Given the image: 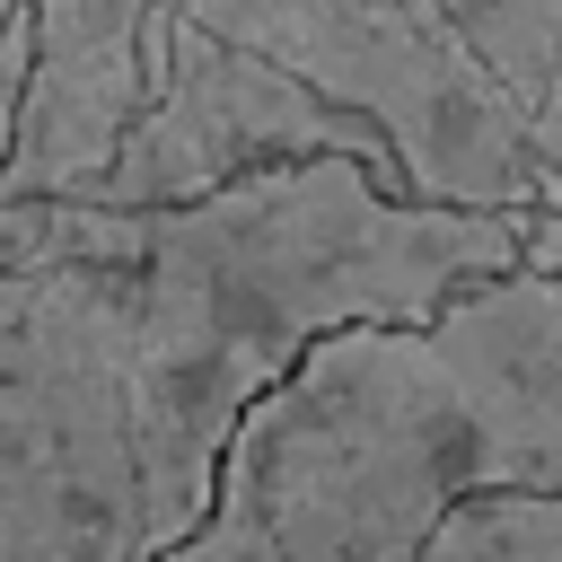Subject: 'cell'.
Segmentation results:
<instances>
[{
    "label": "cell",
    "instance_id": "cell-1",
    "mask_svg": "<svg viewBox=\"0 0 562 562\" xmlns=\"http://www.w3.org/2000/svg\"><path fill=\"white\" fill-rule=\"evenodd\" d=\"M527 220L404 202L351 158L176 211L0 202V562H158L237 422L351 325L518 272Z\"/></svg>",
    "mask_w": 562,
    "mask_h": 562
},
{
    "label": "cell",
    "instance_id": "cell-2",
    "mask_svg": "<svg viewBox=\"0 0 562 562\" xmlns=\"http://www.w3.org/2000/svg\"><path fill=\"white\" fill-rule=\"evenodd\" d=\"M562 492V290L501 272L413 325L325 334L228 439L158 562H422L465 501Z\"/></svg>",
    "mask_w": 562,
    "mask_h": 562
},
{
    "label": "cell",
    "instance_id": "cell-3",
    "mask_svg": "<svg viewBox=\"0 0 562 562\" xmlns=\"http://www.w3.org/2000/svg\"><path fill=\"white\" fill-rule=\"evenodd\" d=\"M184 9L211 35L307 79L325 105L360 114L395 149L413 202L501 220L544 211V176L509 97L430 0H184Z\"/></svg>",
    "mask_w": 562,
    "mask_h": 562
},
{
    "label": "cell",
    "instance_id": "cell-4",
    "mask_svg": "<svg viewBox=\"0 0 562 562\" xmlns=\"http://www.w3.org/2000/svg\"><path fill=\"white\" fill-rule=\"evenodd\" d=\"M140 79H149V105L123 140V158L79 193L97 211H176V202H202V193H228L246 176H281V167H325V158H351L360 176H378L386 193L413 202L395 149L325 105L307 79H290L281 61L211 35L184 0H158L149 9V35H140Z\"/></svg>",
    "mask_w": 562,
    "mask_h": 562
},
{
    "label": "cell",
    "instance_id": "cell-5",
    "mask_svg": "<svg viewBox=\"0 0 562 562\" xmlns=\"http://www.w3.org/2000/svg\"><path fill=\"white\" fill-rule=\"evenodd\" d=\"M158 0H26V88L0 202H79L132 140L149 79L140 35Z\"/></svg>",
    "mask_w": 562,
    "mask_h": 562
},
{
    "label": "cell",
    "instance_id": "cell-6",
    "mask_svg": "<svg viewBox=\"0 0 562 562\" xmlns=\"http://www.w3.org/2000/svg\"><path fill=\"white\" fill-rule=\"evenodd\" d=\"M430 9L465 35V53L509 97L544 176V211H562V0H430Z\"/></svg>",
    "mask_w": 562,
    "mask_h": 562
},
{
    "label": "cell",
    "instance_id": "cell-7",
    "mask_svg": "<svg viewBox=\"0 0 562 562\" xmlns=\"http://www.w3.org/2000/svg\"><path fill=\"white\" fill-rule=\"evenodd\" d=\"M422 562H562V492L465 501Z\"/></svg>",
    "mask_w": 562,
    "mask_h": 562
},
{
    "label": "cell",
    "instance_id": "cell-8",
    "mask_svg": "<svg viewBox=\"0 0 562 562\" xmlns=\"http://www.w3.org/2000/svg\"><path fill=\"white\" fill-rule=\"evenodd\" d=\"M26 9L0 26V167H9V140H18V88H26Z\"/></svg>",
    "mask_w": 562,
    "mask_h": 562
},
{
    "label": "cell",
    "instance_id": "cell-9",
    "mask_svg": "<svg viewBox=\"0 0 562 562\" xmlns=\"http://www.w3.org/2000/svg\"><path fill=\"white\" fill-rule=\"evenodd\" d=\"M518 263L544 272L562 290V211H527V237H518Z\"/></svg>",
    "mask_w": 562,
    "mask_h": 562
},
{
    "label": "cell",
    "instance_id": "cell-10",
    "mask_svg": "<svg viewBox=\"0 0 562 562\" xmlns=\"http://www.w3.org/2000/svg\"><path fill=\"white\" fill-rule=\"evenodd\" d=\"M18 9H26V0H0V26H9V18H18Z\"/></svg>",
    "mask_w": 562,
    "mask_h": 562
}]
</instances>
